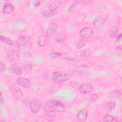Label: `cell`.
<instances>
[{
  "label": "cell",
  "instance_id": "1",
  "mask_svg": "<svg viewBox=\"0 0 122 122\" xmlns=\"http://www.w3.org/2000/svg\"><path fill=\"white\" fill-rule=\"evenodd\" d=\"M71 77L69 73L61 71H54L51 74V79L56 83H61L70 80Z\"/></svg>",
  "mask_w": 122,
  "mask_h": 122
},
{
  "label": "cell",
  "instance_id": "2",
  "mask_svg": "<svg viewBox=\"0 0 122 122\" xmlns=\"http://www.w3.org/2000/svg\"><path fill=\"white\" fill-rule=\"evenodd\" d=\"M45 105L50 106L57 112H62L65 110L64 104L59 101L49 100L45 102Z\"/></svg>",
  "mask_w": 122,
  "mask_h": 122
},
{
  "label": "cell",
  "instance_id": "3",
  "mask_svg": "<svg viewBox=\"0 0 122 122\" xmlns=\"http://www.w3.org/2000/svg\"><path fill=\"white\" fill-rule=\"evenodd\" d=\"M10 89L11 92L17 99L20 100L23 97V93L17 83H12Z\"/></svg>",
  "mask_w": 122,
  "mask_h": 122
},
{
  "label": "cell",
  "instance_id": "4",
  "mask_svg": "<svg viewBox=\"0 0 122 122\" xmlns=\"http://www.w3.org/2000/svg\"><path fill=\"white\" fill-rule=\"evenodd\" d=\"M42 106V103L41 101L37 99H34L32 100L29 106L30 110L33 113H37L41 109Z\"/></svg>",
  "mask_w": 122,
  "mask_h": 122
},
{
  "label": "cell",
  "instance_id": "5",
  "mask_svg": "<svg viewBox=\"0 0 122 122\" xmlns=\"http://www.w3.org/2000/svg\"><path fill=\"white\" fill-rule=\"evenodd\" d=\"M92 34L93 30L89 27H85L82 28L79 32L80 36L84 40L89 39L92 36Z\"/></svg>",
  "mask_w": 122,
  "mask_h": 122
},
{
  "label": "cell",
  "instance_id": "6",
  "mask_svg": "<svg viewBox=\"0 0 122 122\" xmlns=\"http://www.w3.org/2000/svg\"><path fill=\"white\" fill-rule=\"evenodd\" d=\"M16 82L19 85H20L25 88H29L31 86L30 81L28 78L25 77H19L16 80Z\"/></svg>",
  "mask_w": 122,
  "mask_h": 122
},
{
  "label": "cell",
  "instance_id": "7",
  "mask_svg": "<svg viewBox=\"0 0 122 122\" xmlns=\"http://www.w3.org/2000/svg\"><path fill=\"white\" fill-rule=\"evenodd\" d=\"M8 71L10 73L14 74L17 76H20L22 74L21 68L16 64H13L11 65L9 67Z\"/></svg>",
  "mask_w": 122,
  "mask_h": 122
},
{
  "label": "cell",
  "instance_id": "8",
  "mask_svg": "<svg viewBox=\"0 0 122 122\" xmlns=\"http://www.w3.org/2000/svg\"><path fill=\"white\" fill-rule=\"evenodd\" d=\"M93 91V87L90 84H82L79 88V92L81 94H86L92 92Z\"/></svg>",
  "mask_w": 122,
  "mask_h": 122
},
{
  "label": "cell",
  "instance_id": "9",
  "mask_svg": "<svg viewBox=\"0 0 122 122\" xmlns=\"http://www.w3.org/2000/svg\"><path fill=\"white\" fill-rule=\"evenodd\" d=\"M105 20L103 18L99 16L97 17L93 21V26L95 29H99L102 28L104 25Z\"/></svg>",
  "mask_w": 122,
  "mask_h": 122
},
{
  "label": "cell",
  "instance_id": "10",
  "mask_svg": "<svg viewBox=\"0 0 122 122\" xmlns=\"http://www.w3.org/2000/svg\"><path fill=\"white\" fill-rule=\"evenodd\" d=\"M88 112L86 109H82L79 111L77 114L78 120L81 122H85L87 119Z\"/></svg>",
  "mask_w": 122,
  "mask_h": 122
},
{
  "label": "cell",
  "instance_id": "11",
  "mask_svg": "<svg viewBox=\"0 0 122 122\" xmlns=\"http://www.w3.org/2000/svg\"><path fill=\"white\" fill-rule=\"evenodd\" d=\"M7 58L11 61H16L20 58V56L18 52L14 50H10L7 52Z\"/></svg>",
  "mask_w": 122,
  "mask_h": 122
},
{
  "label": "cell",
  "instance_id": "12",
  "mask_svg": "<svg viewBox=\"0 0 122 122\" xmlns=\"http://www.w3.org/2000/svg\"><path fill=\"white\" fill-rule=\"evenodd\" d=\"M43 110H44V112L45 115L49 117H55L57 112L52 108H51L50 106L46 105H45Z\"/></svg>",
  "mask_w": 122,
  "mask_h": 122
},
{
  "label": "cell",
  "instance_id": "13",
  "mask_svg": "<svg viewBox=\"0 0 122 122\" xmlns=\"http://www.w3.org/2000/svg\"><path fill=\"white\" fill-rule=\"evenodd\" d=\"M14 10V7L10 2L5 3L2 8V12L5 14H10Z\"/></svg>",
  "mask_w": 122,
  "mask_h": 122
},
{
  "label": "cell",
  "instance_id": "14",
  "mask_svg": "<svg viewBox=\"0 0 122 122\" xmlns=\"http://www.w3.org/2000/svg\"><path fill=\"white\" fill-rule=\"evenodd\" d=\"M119 33V29L116 26H112L110 28L108 31V34L111 39H114L117 37Z\"/></svg>",
  "mask_w": 122,
  "mask_h": 122
},
{
  "label": "cell",
  "instance_id": "15",
  "mask_svg": "<svg viewBox=\"0 0 122 122\" xmlns=\"http://www.w3.org/2000/svg\"><path fill=\"white\" fill-rule=\"evenodd\" d=\"M58 26L55 23H51L49 26H48L47 31H46V34L48 36H52L56 31L57 29Z\"/></svg>",
  "mask_w": 122,
  "mask_h": 122
},
{
  "label": "cell",
  "instance_id": "16",
  "mask_svg": "<svg viewBox=\"0 0 122 122\" xmlns=\"http://www.w3.org/2000/svg\"><path fill=\"white\" fill-rule=\"evenodd\" d=\"M48 41L46 36L41 35L39 36L37 38V43L41 47H44L48 43Z\"/></svg>",
  "mask_w": 122,
  "mask_h": 122
},
{
  "label": "cell",
  "instance_id": "17",
  "mask_svg": "<svg viewBox=\"0 0 122 122\" xmlns=\"http://www.w3.org/2000/svg\"><path fill=\"white\" fill-rule=\"evenodd\" d=\"M30 41V38L28 36H22L17 40V43L19 45L24 46L26 45Z\"/></svg>",
  "mask_w": 122,
  "mask_h": 122
},
{
  "label": "cell",
  "instance_id": "18",
  "mask_svg": "<svg viewBox=\"0 0 122 122\" xmlns=\"http://www.w3.org/2000/svg\"><path fill=\"white\" fill-rule=\"evenodd\" d=\"M61 2L59 0H55L52 2L49 7V10L52 11H57L61 6Z\"/></svg>",
  "mask_w": 122,
  "mask_h": 122
},
{
  "label": "cell",
  "instance_id": "19",
  "mask_svg": "<svg viewBox=\"0 0 122 122\" xmlns=\"http://www.w3.org/2000/svg\"><path fill=\"white\" fill-rule=\"evenodd\" d=\"M55 39L58 43L61 44L66 39L65 34L62 32H59L55 36Z\"/></svg>",
  "mask_w": 122,
  "mask_h": 122
},
{
  "label": "cell",
  "instance_id": "20",
  "mask_svg": "<svg viewBox=\"0 0 122 122\" xmlns=\"http://www.w3.org/2000/svg\"><path fill=\"white\" fill-rule=\"evenodd\" d=\"M58 13V10L57 11H52V10H44L42 12V15H43V16L45 17H53L54 16H55L56 14H57V13Z\"/></svg>",
  "mask_w": 122,
  "mask_h": 122
},
{
  "label": "cell",
  "instance_id": "21",
  "mask_svg": "<svg viewBox=\"0 0 122 122\" xmlns=\"http://www.w3.org/2000/svg\"><path fill=\"white\" fill-rule=\"evenodd\" d=\"M0 41L2 42L7 45H12L13 44L12 41L9 38L3 36L1 35H0Z\"/></svg>",
  "mask_w": 122,
  "mask_h": 122
},
{
  "label": "cell",
  "instance_id": "22",
  "mask_svg": "<svg viewBox=\"0 0 122 122\" xmlns=\"http://www.w3.org/2000/svg\"><path fill=\"white\" fill-rule=\"evenodd\" d=\"M115 102L113 101H111L108 102L105 105L106 110L108 112H111L113 110L115 107Z\"/></svg>",
  "mask_w": 122,
  "mask_h": 122
},
{
  "label": "cell",
  "instance_id": "23",
  "mask_svg": "<svg viewBox=\"0 0 122 122\" xmlns=\"http://www.w3.org/2000/svg\"><path fill=\"white\" fill-rule=\"evenodd\" d=\"M79 5V4L78 0H74L70 6L69 8L68 9V10L70 12H73L76 11Z\"/></svg>",
  "mask_w": 122,
  "mask_h": 122
},
{
  "label": "cell",
  "instance_id": "24",
  "mask_svg": "<svg viewBox=\"0 0 122 122\" xmlns=\"http://www.w3.org/2000/svg\"><path fill=\"white\" fill-rule=\"evenodd\" d=\"M98 95L94 93H92L90 95H89L87 97H86V100L88 102H94L98 99Z\"/></svg>",
  "mask_w": 122,
  "mask_h": 122
},
{
  "label": "cell",
  "instance_id": "25",
  "mask_svg": "<svg viewBox=\"0 0 122 122\" xmlns=\"http://www.w3.org/2000/svg\"><path fill=\"white\" fill-rule=\"evenodd\" d=\"M121 93L120 91L116 90L114 91H112L109 94L110 97L113 98H118L121 96Z\"/></svg>",
  "mask_w": 122,
  "mask_h": 122
},
{
  "label": "cell",
  "instance_id": "26",
  "mask_svg": "<svg viewBox=\"0 0 122 122\" xmlns=\"http://www.w3.org/2000/svg\"><path fill=\"white\" fill-rule=\"evenodd\" d=\"M87 44V41L85 40H81L78 42L76 45V48L77 49H81L86 46Z\"/></svg>",
  "mask_w": 122,
  "mask_h": 122
},
{
  "label": "cell",
  "instance_id": "27",
  "mask_svg": "<svg viewBox=\"0 0 122 122\" xmlns=\"http://www.w3.org/2000/svg\"><path fill=\"white\" fill-rule=\"evenodd\" d=\"M62 53L59 52H51L49 55V58L51 60H54L62 55Z\"/></svg>",
  "mask_w": 122,
  "mask_h": 122
},
{
  "label": "cell",
  "instance_id": "28",
  "mask_svg": "<svg viewBox=\"0 0 122 122\" xmlns=\"http://www.w3.org/2000/svg\"><path fill=\"white\" fill-rule=\"evenodd\" d=\"M114 119V118L113 117V116L106 114L104 116L103 118V121L104 122H111L113 121Z\"/></svg>",
  "mask_w": 122,
  "mask_h": 122
},
{
  "label": "cell",
  "instance_id": "29",
  "mask_svg": "<svg viewBox=\"0 0 122 122\" xmlns=\"http://www.w3.org/2000/svg\"><path fill=\"white\" fill-rule=\"evenodd\" d=\"M90 55H91V52L87 50H86L81 51L80 54V55L81 57H86L90 56Z\"/></svg>",
  "mask_w": 122,
  "mask_h": 122
},
{
  "label": "cell",
  "instance_id": "30",
  "mask_svg": "<svg viewBox=\"0 0 122 122\" xmlns=\"http://www.w3.org/2000/svg\"><path fill=\"white\" fill-rule=\"evenodd\" d=\"M32 66L31 64H27L24 67V71L25 72H28L31 70Z\"/></svg>",
  "mask_w": 122,
  "mask_h": 122
},
{
  "label": "cell",
  "instance_id": "31",
  "mask_svg": "<svg viewBox=\"0 0 122 122\" xmlns=\"http://www.w3.org/2000/svg\"><path fill=\"white\" fill-rule=\"evenodd\" d=\"M23 55L26 58H28V59H30L31 58L32 56L31 54H30V52H29L28 51H24L23 52Z\"/></svg>",
  "mask_w": 122,
  "mask_h": 122
},
{
  "label": "cell",
  "instance_id": "32",
  "mask_svg": "<svg viewBox=\"0 0 122 122\" xmlns=\"http://www.w3.org/2000/svg\"><path fill=\"white\" fill-rule=\"evenodd\" d=\"M6 66L5 64L1 61H0V71H3L5 70Z\"/></svg>",
  "mask_w": 122,
  "mask_h": 122
},
{
  "label": "cell",
  "instance_id": "33",
  "mask_svg": "<svg viewBox=\"0 0 122 122\" xmlns=\"http://www.w3.org/2000/svg\"><path fill=\"white\" fill-rule=\"evenodd\" d=\"M78 3L79 4L83 5V4H88L91 0H78Z\"/></svg>",
  "mask_w": 122,
  "mask_h": 122
},
{
  "label": "cell",
  "instance_id": "34",
  "mask_svg": "<svg viewBox=\"0 0 122 122\" xmlns=\"http://www.w3.org/2000/svg\"><path fill=\"white\" fill-rule=\"evenodd\" d=\"M43 2L42 0H34V6L35 7H38L41 5V4Z\"/></svg>",
  "mask_w": 122,
  "mask_h": 122
},
{
  "label": "cell",
  "instance_id": "35",
  "mask_svg": "<svg viewBox=\"0 0 122 122\" xmlns=\"http://www.w3.org/2000/svg\"><path fill=\"white\" fill-rule=\"evenodd\" d=\"M122 45H119L117 47H116V48L115 49V50L117 51H118V52H120L121 53L122 52Z\"/></svg>",
  "mask_w": 122,
  "mask_h": 122
},
{
  "label": "cell",
  "instance_id": "36",
  "mask_svg": "<svg viewBox=\"0 0 122 122\" xmlns=\"http://www.w3.org/2000/svg\"><path fill=\"white\" fill-rule=\"evenodd\" d=\"M0 105H2L4 103V98L3 97L2 93H0Z\"/></svg>",
  "mask_w": 122,
  "mask_h": 122
},
{
  "label": "cell",
  "instance_id": "37",
  "mask_svg": "<svg viewBox=\"0 0 122 122\" xmlns=\"http://www.w3.org/2000/svg\"><path fill=\"white\" fill-rule=\"evenodd\" d=\"M117 21H118V22L119 24L122 25V18L121 17H120L118 18Z\"/></svg>",
  "mask_w": 122,
  "mask_h": 122
},
{
  "label": "cell",
  "instance_id": "38",
  "mask_svg": "<svg viewBox=\"0 0 122 122\" xmlns=\"http://www.w3.org/2000/svg\"><path fill=\"white\" fill-rule=\"evenodd\" d=\"M122 39V33H120L119 35L117 36V41H121Z\"/></svg>",
  "mask_w": 122,
  "mask_h": 122
}]
</instances>
